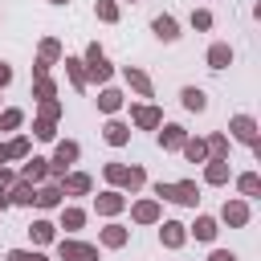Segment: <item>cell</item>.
Instances as JSON below:
<instances>
[{
  "instance_id": "cell-33",
  "label": "cell",
  "mask_w": 261,
  "mask_h": 261,
  "mask_svg": "<svg viewBox=\"0 0 261 261\" xmlns=\"http://www.w3.org/2000/svg\"><path fill=\"white\" fill-rule=\"evenodd\" d=\"M192 24H196V29H208L212 16H208V12H192Z\"/></svg>"
},
{
  "instance_id": "cell-14",
  "label": "cell",
  "mask_w": 261,
  "mask_h": 261,
  "mask_svg": "<svg viewBox=\"0 0 261 261\" xmlns=\"http://www.w3.org/2000/svg\"><path fill=\"white\" fill-rule=\"evenodd\" d=\"M184 106L188 110H204L208 102H204V90H184Z\"/></svg>"
},
{
  "instance_id": "cell-15",
  "label": "cell",
  "mask_w": 261,
  "mask_h": 261,
  "mask_svg": "<svg viewBox=\"0 0 261 261\" xmlns=\"http://www.w3.org/2000/svg\"><path fill=\"white\" fill-rule=\"evenodd\" d=\"M135 122H139V126H155V122H159V110H151V106H139V110H135Z\"/></svg>"
},
{
  "instance_id": "cell-11",
  "label": "cell",
  "mask_w": 261,
  "mask_h": 261,
  "mask_svg": "<svg viewBox=\"0 0 261 261\" xmlns=\"http://www.w3.org/2000/svg\"><path fill=\"white\" fill-rule=\"evenodd\" d=\"M24 151H29V143H24V139H12L8 147H0V159H20Z\"/></svg>"
},
{
  "instance_id": "cell-6",
  "label": "cell",
  "mask_w": 261,
  "mask_h": 261,
  "mask_svg": "<svg viewBox=\"0 0 261 261\" xmlns=\"http://www.w3.org/2000/svg\"><path fill=\"white\" fill-rule=\"evenodd\" d=\"M208 61H212V69H224V65L232 61V53H228V45H212V49H208Z\"/></svg>"
},
{
  "instance_id": "cell-32",
  "label": "cell",
  "mask_w": 261,
  "mask_h": 261,
  "mask_svg": "<svg viewBox=\"0 0 261 261\" xmlns=\"http://www.w3.org/2000/svg\"><path fill=\"white\" fill-rule=\"evenodd\" d=\"M82 220H86V216H82L77 208H69V212H65V224H69V228H82Z\"/></svg>"
},
{
  "instance_id": "cell-40",
  "label": "cell",
  "mask_w": 261,
  "mask_h": 261,
  "mask_svg": "<svg viewBox=\"0 0 261 261\" xmlns=\"http://www.w3.org/2000/svg\"><path fill=\"white\" fill-rule=\"evenodd\" d=\"M212 261H237L232 253H212Z\"/></svg>"
},
{
  "instance_id": "cell-25",
  "label": "cell",
  "mask_w": 261,
  "mask_h": 261,
  "mask_svg": "<svg viewBox=\"0 0 261 261\" xmlns=\"http://www.w3.org/2000/svg\"><path fill=\"white\" fill-rule=\"evenodd\" d=\"M208 179H212V184H224V179H228V167H224V163L216 159V163L208 167Z\"/></svg>"
},
{
  "instance_id": "cell-12",
  "label": "cell",
  "mask_w": 261,
  "mask_h": 261,
  "mask_svg": "<svg viewBox=\"0 0 261 261\" xmlns=\"http://www.w3.org/2000/svg\"><path fill=\"white\" fill-rule=\"evenodd\" d=\"M155 33H159L163 41H171V37H179V33H175V20H171V16H159V20H155Z\"/></svg>"
},
{
  "instance_id": "cell-5",
  "label": "cell",
  "mask_w": 261,
  "mask_h": 261,
  "mask_svg": "<svg viewBox=\"0 0 261 261\" xmlns=\"http://www.w3.org/2000/svg\"><path fill=\"white\" fill-rule=\"evenodd\" d=\"M73 159H77V143H61V147H57V155H53V171L61 175Z\"/></svg>"
},
{
  "instance_id": "cell-3",
  "label": "cell",
  "mask_w": 261,
  "mask_h": 261,
  "mask_svg": "<svg viewBox=\"0 0 261 261\" xmlns=\"http://www.w3.org/2000/svg\"><path fill=\"white\" fill-rule=\"evenodd\" d=\"M106 175H110L114 184H126V188H139V184H143V171H139V167H114V163H110Z\"/></svg>"
},
{
  "instance_id": "cell-7",
  "label": "cell",
  "mask_w": 261,
  "mask_h": 261,
  "mask_svg": "<svg viewBox=\"0 0 261 261\" xmlns=\"http://www.w3.org/2000/svg\"><path fill=\"white\" fill-rule=\"evenodd\" d=\"M45 159H29V167H24V184H37V179H45Z\"/></svg>"
},
{
  "instance_id": "cell-27",
  "label": "cell",
  "mask_w": 261,
  "mask_h": 261,
  "mask_svg": "<svg viewBox=\"0 0 261 261\" xmlns=\"http://www.w3.org/2000/svg\"><path fill=\"white\" fill-rule=\"evenodd\" d=\"M65 188H69V192H90V179H86V175H69Z\"/></svg>"
},
{
  "instance_id": "cell-16",
  "label": "cell",
  "mask_w": 261,
  "mask_h": 261,
  "mask_svg": "<svg viewBox=\"0 0 261 261\" xmlns=\"http://www.w3.org/2000/svg\"><path fill=\"white\" fill-rule=\"evenodd\" d=\"M106 143L122 147V143H126V126H122V122H110V126H106Z\"/></svg>"
},
{
  "instance_id": "cell-28",
  "label": "cell",
  "mask_w": 261,
  "mask_h": 261,
  "mask_svg": "<svg viewBox=\"0 0 261 261\" xmlns=\"http://www.w3.org/2000/svg\"><path fill=\"white\" fill-rule=\"evenodd\" d=\"M98 16H102V20H114V16H118V8H114L110 0H98Z\"/></svg>"
},
{
  "instance_id": "cell-21",
  "label": "cell",
  "mask_w": 261,
  "mask_h": 261,
  "mask_svg": "<svg viewBox=\"0 0 261 261\" xmlns=\"http://www.w3.org/2000/svg\"><path fill=\"white\" fill-rule=\"evenodd\" d=\"M57 196H61V192H57V188H41V192H37V196H33V200H37V204H41V208H53V204H57Z\"/></svg>"
},
{
  "instance_id": "cell-23",
  "label": "cell",
  "mask_w": 261,
  "mask_h": 261,
  "mask_svg": "<svg viewBox=\"0 0 261 261\" xmlns=\"http://www.w3.org/2000/svg\"><path fill=\"white\" fill-rule=\"evenodd\" d=\"M29 232H33V241H41V245H45V241H53V224H45V220H37Z\"/></svg>"
},
{
  "instance_id": "cell-19",
  "label": "cell",
  "mask_w": 261,
  "mask_h": 261,
  "mask_svg": "<svg viewBox=\"0 0 261 261\" xmlns=\"http://www.w3.org/2000/svg\"><path fill=\"white\" fill-rule=\"evenodd\" d=\"M98 106H102V110H118V106H122V94H118V90H106V94L98 98Z\"/></svg>"
},
{
  "instance_id": "cell-39",
  "label": "cell",
  "mask_w": 261,
  "mask_h": 261,
  "mask_svg": "<svg viewBox=\"0 0 261 261\" xmlns=\"http://www.w3.org/2000/svg\"><path fill=\"white\" fill-rule=\"evenodd\" d=\"M8 77H12V69H8V65H0V86H4Z\"/></svg>"
},
{
  "instance_id": "cell-38",
  "label": "cell",
  "mask_w": 261,
  "mask_h": 261,
  "mask_svg": "<svg viewBox=\"0 0 261 261\" xmlns=\"http://www.w3.org/2000/svg\"><path fill=\"white\" fill-rule=\"evenodd\" d=\"M8 184H12V175H8L4 167H0V188H8Z\"/></svg>"
},
{
  "instance_id": "cell-10",
  "label": "cell",
  "mask_w": 261,
  "mask_h": 261,
  "mask_svg": "<svg viewBox=\"0 0 261 261\" xmlns=\"http://www.w3.org/2000/svg\"><path fill=\"white\" fill-rule=\"evenodd\" d=\"M245 216H249L245 204H224V220H228V224H245Z\"/></svg>"
},
{
  "instance_id": "cell-4",
  "label": "cell",
  "mask_w": 261,
  "mask_h": 261,
  "mask_svg": "<svg viewBox=\"0 0 261 261\" xmlns=\"http://www.w3.org/2000/svg\"><path fill=\"white\" fill-rule=\"evenodd\" d=\"M86 61H90V73H94L98 82H106V77H110V65H106V57H102V49H98V45H90Z\"/></svg>"
},
{
  "instance_id": "cell-22",
  "label": "cell",
  "mask_w": 261,
  "mask_h": 261,
  "mask_svg": "<svg viewBox=\"0 0 261 261\" xmlns=\"http://www.w3.org/2000/svg\"><path fill=\"white\" fill-rule=\"evenodd\" d=\"M159 216V208L151 204V200H143V204H135V220H155Z\"/></svg>"
},
{
  "instance_id": "cell-13",
  "label": "cell",
  "mask_w": 261,
  "mask_h": 261,
  "mask_svg": "<svg viewBox=\"0 0 261 261\" xmlns=\"http://www.w3.org/2000/svg\"><path fill=\"white\" fill-rule=\"evenodd\" d=\"M126 82H130L139 94H151V82H147V73H139V69H126Z\"/></svg>"
},
{
  "instance_id": "cell-30",
  "label": "cell",
  "mask_w": 261,
  "mask_h": 261,
  "mask_svg": "<svg viewBox=\"0 0 261 261\" xmlns=\"http://www.w3.org/2000/svg\"><path fill=\"white\" fill-rule=\"evenodd\" d=\"M37 94H41V102H49L53 98V82L49 77H37Z\"/></svg>"
},
{
  "instance_id": "cell-1",
  "label": "cell",
  "mask_w": 261,
  "mask_h": 261,
  "mask_svg": "<svg viewBox=\"0 0 261 261\" xmlns=\"http://www.w3.org/2000/svg\"><path fill=\"white\" fill-rule=\"evenodd\" d=\"M155 192L167 200H179V204H196V184H159Z\"/></svg>"
},
{
  "instance_id": "cell-2",
  "label": "cell",
  "mask_w": 261,
  "mask_h": 261,
  "mask_svg": "<svg viewBox=\"0 0 261 261\" xmlns=\"http://www.w3.org/2000/svg\"><path fill=\"white\" fill-rule=\"evenodd\" d=\"M57 253L65 257V261H94L98 253H94V245H82V241H61L57 245Z\"/></svg>"
},
{
  "instance_id": "cell-8",
  "label": "cell",
  "mask_w": 261,
  "mask_h": 261,
  "mask_svg": "<svg viewBox=\"0 0 261 261\" xmlns=\"http://www.w3.org/2000/svg\"><path fill=\"white\" fill-rule=\"evenodd\" d=\"M179 241H184V224H175V220H167V224H163V245H171V249H175Z\"/></svg>"
},
{
  "instance_id": "cell-31",
  "label": "cell",
  "mask_w": 261,
  "mask_h": 261,
  "mask_svg": "<svg viewBox=\"0 0 261 261\" xmlns=\"http://www.w3.org/2000/svg\"><path fill=\"white\" fill-rule=\"evenodd\" d=\"M8 261H45L41 253H24V249H16V253H8Z\"/></svg>"
},
{
  "instance_id": "cell-18",
  "label": "cell",
  "mask_w": 261,
  "mask_h": 261,
  "mask_svg": "<svg viewBox=\"0 0 261 261\" xmlns=\"http://www.w3.org/2000/svg\"><path fill=\"white\" fill-rule=\"evenodd\" d=\"M196 237H200V241H212V237H216V220L200 216V220H196Z\"/></svg>"
},
{
  "instance_id": "cell-26",
  "label": "cell",
  "mask_w": 261,
  "mask_h": 261,
  "mask_svg": "<svg viewBox=\"0 0 261 261\" xmlns=\"http://www.w3.org/2000/svg\"><path fill=\"white\" fill-rule=\"evenodd\" d=\"M102 241H106V245H122V241H126V232H122L118 224H110V228L102 232Z\"/></svg>"
},
{
  "instance_id": "cell-41",
  "label": "cell",
  "mask_w": 261,
  "mask_h": 261,
  "mask_svg": "<svg viewBox=\"0 0 261 261\" xmlns=\"http://www.w3.org/2000/svg\"><path fill=\"white\" fill-rule=\"evenodd\" d=\"M53 4H65V0H53Z\"/></svg>"
},
{
  "instance_id": "cell-29",
  "label": "cell",
  "mask_w": 261,
  "mask_h": 261,
  "mask_svg": "<svg viewBox=\"0 0 261 261\" xmlns=\"http://www.w3.org/2000/svg\"><path fill=\"white\" fill-rule=\"evenodd\" d=\"M69 65V77H73V86H86V73H82V61H65Z\"/></svg>"
},
{
  "instance_id": "cell-24",
  "label": "cell",
  "mask_w": 261,
  "mask_h": 261,
  "mask_svg": "<svg viewBox=\"0 0 261 261\" xmlns=\"http://www.w3.org/2000/svg\"><path fill=\"white\" fill-rule=\"evenodd\" d=\"M33 196H37V192H33L29 184H16V188H12V200H16V204H33Z\"/></svg>"
},
{
  "instance_id": "cell-17",
  "label": "cell",
  "mask_w": 261,
  "mask_h": 261,
  "mask_svg": "<svg viewBox=\"0 0 261 261\" xmlns=\"http://www.w3.org/2000/svg\"><path fill=\"white\" fill-rule=\"evenodd\" d=\"M118 208H122V196H118V192H106V196L98 200V212H118Z\"/></svg>"
},
{
  "instance_id": "cell-9",
  "label": "cell",
  "mask_w": 261,
  "mask_h": 261,
  "mask_svg": "<svg viewBox=\"0 0 261 261\" xmlns=\"http://www.w3.org/2000/svg\"><path fill=\"white\" fill-rule=\"evenodd\" d=\"M232 130H237V139H245V143H253V139H257L253 118H237V122H232Z\"/></svg>"
},
{
  "instance_id": "cell-35",
  "label": "cell",
  "mask_w": 261,
  "mask_h": 261,
  "mask_svg": "<svg viewBox=\"0 0 261 261\" xmlns=\"http://www.w3.org/2000/svg\"><path fill=\"white\" fill-rule=\"evenodd\" d=\"M241 192L253 196V192H257V175H241Z\"/></svg>"
},
{
  "instance_id": "cell-20",
  "label": "cell",
  "mask_w": 261,
  "mask_h": 261,
  "mask_svg": "<svg viewBox=\"0 0 261 261\" xmlns=\"http://www.w3.org/2000/svg\"><path fill=\"white\" fill-rule=\"evenodd\" d=\"M159 143H163V147H179V143H184V130H179V126H167V130L159 135Z\"/></svg>"
},
{
  "instance_id": "cell-37",
  "label": "cell",
  "mask_w": 261,
  "mask_h": 261,
  "mask_svg": "<svg viewBox=\"0 0 261 261\" xmlns=\"http://www.w3.org/2000/svg\"><path fill=\"white\" fill-rule=\"evenodd\" d=\"M188 159H204V143H188Z\"/></svg>"
},
{
  "instance_id": "cell-34",
  "label": "cell",
  "mask_w": 261,
  "mask_h": 261,
  "mask_svg": "<svg viewBox=\"0 0 261 261\" xmlns=\"http://www.w3.org/2000/svg\"><path fill=\"white\" fill-rule=\"evenodd\" d=\"M37 139H53V122L41 118V122H37Z\"/></svg>"
},
{
  "instance_id": "cell-36",
  "label": "cell",
  "mask_w": 261,
  "mask_h": 261,
  "mask_svg": "<svg viewBox=\"0 0 261 261\" xmlns=\"http://www.w3.org/2000/svg\"><path fill=\"white\" fill-rule=\"evenodd\" d=\"M0 126H20V110H8V114L0 118Z\"/></svg>"
}]
</instances>
